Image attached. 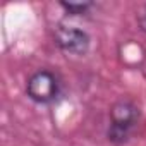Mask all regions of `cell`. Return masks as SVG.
Here are the masks:
<instances>
[{
    "label": "cell",
    "mask_w": 146,
    "mask_h": 146,
    "mask_svg": "<svg viewBox=\"0 0 146 146\" xmlns=\"http://www.w3.org/2000/svg\"><path fill=\"white\" fill-rule=\"evenodd\" d=\"M60 7L69 16H84L93 7V2H60Z\"/></svg>",
    "instance_id": "obj_4"
},
{
    "label": "cell",
    "mask_w": 146,
    "mask_h": 146,
    "mask_svg": "<svg viewBox=\"0 0 146 146\" xmlns=\"http://www.w3.org/2000/svg\"><path fill=\"white\" fill-rule=\"evenodd\" d=\"M55 43L65 53H70V55H84L90 50L91 38L81 28L60 24L55 29Z\"/></svg>",
    "instance_id": "obj_3"
},
{
    "label": "cell",
    "mask_w": 146,
    "mask_h": 146,
    "mask_svg": "<svg viewBox=\"0 0 146 146\" xmlns=\"http://www.w3.org/2000/svg\"><path fill=\"white\" fill-rule=\"evenodd\" d=\"M137 24H139L141 31L146 33V4L137 9Z\"/></svg>",
    "instance_id": "obj_5"
},
{
    "label": "cell",
    "mask_w": 146,
    "mask_h": 146,
    "mask_svg": "<svg viewBox=\"0 0 146 146\" xmlns=\"http://www.w3.org/2000/svg\"><path fill=\"white\" fill-rule=\"evenodd\" d=\"M137 120H139V108L132 100L122 98L117 103H113L110 110V124L107 131L108 141L115 144L125 143L131 137L134 127L137 125Z\"/></svg>",
    "instance_id": "obj_1"
},
{
    "label": "cell",
    "mask_w": 146,
    "mask_h": 146,
    "mask_svg": "<svg viewBox=\"0 0 146 146\" xmlns=\"http://www.w3.org/2000/svg\"><path fill=\"white\" fill-rule=\"evenodd\" d=\"M62 91L58 78L50 70H36L26 83V95L29 100L40 105H50L58 100Z\"/></svg>",
    "instance_id": "obj_2"
}]
</instances>
